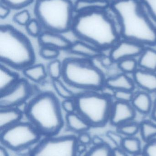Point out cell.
Returning a JSON list of instances; mask_svg holds the SVG:
<instances>
[{
	"label": "cell",
	"instance_id": "11",
	"mask_svg": "<svg viewBox=\"0 0 156 156\" xmlns=\"http://www.w3.org/2000/svg\"><path fill=\"white\" fill-rule=\"evenodd\" d=\"M146 47L136 42L121 39L111 49L109 56L114 63H117L125 58L139 57Z\"/></svg>",
	"mask_w": 156,
	"mask_h": 156
},
{
	"label": "cell",
	"instance_id": "25",
	"mask_svg": "<svg viewBox=\"0 0 156 156\" xmlns=\"http://www.w3.org/2000/svg\"><path fill=\"white\" fill-rule=\"evenodd\" d=\"M139 132L144 142H150L156 138V124L151 121H143L140 123Z\"/></svg>",
	"mask_w": 156,
	"mask_h": 156
},
{
	"label": "cell",
	"instance_id": "24",
	"mask_svg": "<svg viewBox=\"0 0 156 156\" xmlns=\"http://www.w3.org/2000/svg\"><path fill=\"white\" fill-rule=\"evenodd\" d=\"M121 147L128 154L132 155L143 151L141 141L135 136L124 137Z\"/></svg>",
	"mask_w": 156,
	"mask_h": 156
},
{
	"label": "cell",
	"instance_id": "9",
	"mask_svg": "<svg viewBox=\"0 0 156 156\" xmlns=\"http://www.w3.org/2000/svg\"><path fill=\"white\" fill-rule=\"evenodd\" d=\"M48 136L38 143L30 156H78L77 137L72 136Z\"/></svg>",
	"mask_w": 156,
	"mask_h": 156
},
{
	"label": "cell",
	"instance_id": "10",
	"mask_svg": "<svg viewBox=\"0 0 156 156\" xmlns=\"http://www.w3.org/2000/svg\"><path fill=\"white\" fill-rule=\"evenodd\" d=\"M33 87L24 79H19L11 88L0 94V108H17L30 98Z\"/></svg>",
	"mask_w": 156,
	"mask_h": 156
},
{
	"label": "cell",
	"instance_id": "44",
	"mask_svg": "<svg viewBox=\"0 0 156 156\" xmlns=\"http://www.w3.org/2000/svg\"><path fill=\"white\" fill-rule=\"evenodd\" d=\"M151 118L154 120L156 121V98L154 102L153 109L151 113Z\"/></svg>",
	"mask_w": 156,
	"mask_h": 156
},
{
	"label": "cell",
	"instance_id": "13",
	"mask_svg": "<svg viewBox=\"0 0 156 156\" xmlns=\"http://www.w3.org/2000/svg\"><path fill=\"white\" fill-rule=\"evenodd\" d=\"M41 46H49L60 50H68L72 42L59 33L46 31L38 37Z\"/></svg>",
	"mask_w": 156,
	"mask_h": 156
},
{
	"label": "cell",
	"instance_id": "28",
	"mask_svg": "<svg viewBox=\"0 0 156 156\" xmlns=\"http://www.w3.org/2000/svg\"><path fill=\"white\" fill-rule=\"evenodd\" d=\"M117 66L119 70L124 74H133L138 69V61L136 58H128L118 62Z\"/></svg>",
	"mask_w": 156,
	"mask_h": 156
},
{
	"label": "cell",
	"instance_id": "46",
	"mask_svg": "<svg viewBox=\"0 0 156 156\" xmlns=\"http://www.w3.org/2000/svg\"><path fill=\"white\" fill-rule=\"evenodd\" d=\"M0 156H8V154L6 149L2 146L0 148Z\"/></svg>",
	"mask_w": 156,
	"mask_h": 156
},
{
	"label": "cell",
	"instance_id": "5",
	"mask_svg": "<svg viewBox=\"0 0 156 156\" xmlns=\"http://www.w3.org/2000/svg\"><path fill=\"white\" fill-rule=\"evenodd\" d=\"M62 80L71 89L81 94L100 91L104 87L106 78L103 72L90 59L69 58L63 61Z\"/></svg>",
	"mask_w": 156,
	"mask_h": 156
},
{
	"label": "cell",
	"instance_id": "1",
	"mask_svg": "<svg viewBox=\"0 0 156 156\" xmlns=\"http://www.w3.org/2000/svg\"><path fill=\"white\" fill-rule=\"evenodd\" d=\"M110 8L117 18L122 39L145 47L156 45V27L140 0H116Z\"/></svg>",
	"mask_w": 156,
	"mask_h": 156
},
{
	"label": "cell",
	"instance_id": "18",
	"mask_svg": "<svg viewBox=\"0 0 156 156\" xmlns=\"http://www.w3.org/2000/svg\"><path fill=\"white\" fill-rule=\"evenodd\" d=\"M23 113L17 108H0L1 131L21 122Z\"/></svg>",
	"mask_w": 156,
	"mask_h": 156
},
{
	"label": "cell",
	"instance_id": "37",
	"mask_svg": "<svg viewBox=\"0 0 156 156\" xmlns=\"http://www.w3.org/2000/svg\"><path fill=\"white\" fill-rule=\"evenodd\" d=\"M61 108L67 114L77 112V104L75 98L65 99L61 103Z\"/></svg>",
	"mask_w": 156,
	"mask_h": 156
},
{
	"label": "cell",
	"instance_id": "30",
	"mask_svg": "<svg viewBox=\"0 0 156 156\" xmlns=\"http://www.w3.org/2000/svg\"><path fill=\"white\" fill-rule=\"evenodd\" d=\"M112 150L109 145L104 143L94 145L85 156H112Z\"/></svg>",
	"mask_w": 156,
	"mask_h": 156
},
{
	"label": "cell",
	"instance_id": "41",
	"mask_svg": "<svg viewBox=\"0 0 156 156\" xmlns=\"http://www.w3.org/2000/svg\"><path fill=\"white\" fill-rule=\"evenodd\" d=\"M101 64L105 68L110 67L114 63L113 62L110 56H102L99 58Z\"/></svg>",
	"mask_w": 156,
	"mask_h": 156
},
{
	"label": "cell",
	"instance_id": "27",
	"mask_svg": "<svg viewBox=\"0 0 156 156\" xmlns=\"http://www.w3.org/2000/svg\"><path fill=\"white\" fill-rule=\"evenodd\" d=\"M53 88L60 97L65 99L75 98V95L61 79L52 80Z\"/></svg>",
	"mask_w": 156,
	"mask_h": 156
},
{
	"label": "cell",
	"instance_id": "2",
	"mask_svg": "<svg viewBox=\"0 0 156 156\" xmlns=\"http://www.w3.org/2000/svg\"><path fill=\"white\" fill-rule=\"evenodd\" d=\"M71 30L79 40L103 51L111 49L122 39L118 22L104 9L79 13Z\"/></svg>",
	"mask_w": 156,
	"mask_h": 156
},
{
	"label": "cell",
	"instance_id": "38",
	"mask_svg": "<svg viewBox=\"0 0 156 156\" xmlns=\"http://www.w3.org/2000/svg\"><path fill=\"white\" fill-rule=\"evenodd\" d=\"M107 136L111 141L116 146V147H121L124 137L122 135L119 133L118 132L109 131L107 133Z\"/></svg>",
	"mask_w": 156,
	"mask_h": 156
},
{
	"label": "cell",
	"instance_id": "39",
	"mask_svg": "<svg viewBox=\"0 0 156 156\" xmlns=\"http://www.w3.org/2000/svg\"><path fill=\"white\" fill-rule=\"evenodd\" d=\"M143 151L146 156H156V138L147 143Z\"/></svg>",
	"mask_w": 156,
	"mask_h": 156
},
{
	"label": "cell",
	"instance_id": "35",
	"mask_svg": "<svg viewBox=\"0 0 156 156\" xmlns=\"http://www.w3.org/2000/svg\"><path fill=\"white\" fill-rule=\"evenodd\" d=\"M34 0H1L2 3L13 9L24 8L30 4Z\"/></svg>",
	"mask_w": 156,
	"mask_h": 156
},
{
	"label": "cell",
	"instance_id": "47",
	"mask_svg": "<svg viewBox=\"0 0 156 156\" xmlns=\"http://www.w3.org/2000/svg\"><path fill=\"white\" fill-rule=\"evenodd\" d=\"M132 156H146L144 152L143 151H141L140 153H137V154H136L133 155Z\"/></svg>",
	"mask_w": 156,
	"mask_h": 156
},
{
	"label": "cell",
	"instance_id": "29",
	"mask_svg": "<svg viewBox=\"0 0 156 156\" xmlns=\"http://www.w3.org/2000/svg\"><path fill=\"white\" fill-rule=\"evenodd\" d=\"M117 132L125 137L134 136L140 131V124L129 122L117 126Z\"/></svg>",
	"mask_w": 156,
	"mask_h": 156
},
{
	"label": "cell",
	"instance_id": "22",
	"mask_svg": "<svg viewBox=\"0 0 156 156\" xmlns=\"http://www.w3.org/2000/svg\"><path fill=\"white\" fill-rule=\"evenodd\" d=\"M108 6L109 3L105 0H77L74 9L79 13L95 9H106Z\"/></svg>",
	"mask_w": 156,
	"mask_h": 156
},
{
	"label": "cell",
	"instance_id": "14",
	"mask_svg": "<svg viewBox=\"0 0 156 156\" xmlns=\"http://www.w3.org/2000/svg\"><path fill=\"white\" fill-rule=\"evenodd\" d=\"M136 85L148 93H156V73L139 68L132 74Z\"/></svg>",
	"mask_w": 156,
	"mask_h": 156
},
{
	"label": "cell",
	"instance_id": "48",
	"mask_svg": "<svg viewBox=\"0 0 156 156\" xmlns=\"http://www.w3.org/2000/svg\"><path fill=\"white\" fill-rule=\"evenodd\" d=\"M106 2H108L109 3H111L113 2L114 1H116V0H105Z\"/></svg>",
	"mask_w": 156,
	"mask_h": 156
},
{
	"label": "cell",
	"instance_id": "17",
	"mask_svg": "<svg viewBox=\"0 0 156 156\" xmlns=\"http://www.w3.org/2000/svg\"><path fill=\"white\" fill-rule=\"evenodd\" d=\"M131 104L136 112L144 115L151 114L154 105L149 93L143 90L135 94Z\"/></svg>",
	"mask_w": 156,
	"mask_h": 156
},
{
	"label": "cell",
	"instance_id": "32",
	"mask_svg": "<svg viewBox=\"0 0 156 156\" xmlns=\"http://www.w3.org/2000/svg\"><path fill=\"white\" fill-rule=\"evenodd\" d=\"M58 49L49 46H41L39 50V55L44 59L53 60L57 59L60 55Z\"/></svg>",
	"mask_w": 156,
	"mask_h": 156
},
{
	"label": "cell",
	"instance_id": "43",
	"mask_svg": "<svg viewBox=\"0 0 156 156\" xmlns=\"http://www.w3.org/2000/svg\"><path fill=\"white\" fill-rule=\"evenodd\" d=\"M112 156H129L121 147H116L113 149Z\"/></svg>",
	"mask_w": 156,
	"mask_h": 156
},
{
	"label": "cell",
	"instance_id": "36",
	"mask_svg": "<svg viewBox=\"0 0 156 156\" xmlns=\"http://www.w3.org/2000/svg\"><path fill=\"white\" fill-rule=\"evenodd\" d=\"M149 15L156 22V0H140Z\"/></svg>",
	"mask_w": 156,
	"mask_h": 156
},
{
	"label": "cell",
	"instance_id": "26",
	"mask_svg": "<svg viewBox=\"0 0 156 156\" xmlns=\"http://www.w3.org/2000/svg\"><path fill=\"white\" fill-rule=\"evenodd\" d=\"M47 71L48 75L52 80L60 79L63 75V62L57 59L51 60L47 66Z\"/></svg>",
	"mask_w": 156,
	"mask_h": 156
},
{
	"label": "cell",
	"instance_id": "3",
	"mask_svg": "<svg viewBox=\"0 0 156 156\" xmlns=\"http://www.w3.org/2000/svg\"><path fill=\"white\" fill-rule=\"evenodd\" d=\"M24 113L29 122L47 136L57 134L64 124L61 106L52 93H41L35 96L27 104Z\"/></svg>",
	"mask_w": 156,
	"mask_h": 156
},
{
	"label": "cell",
	"instance_id": "40",
	"mask_svg": "<svg viewBox=\"0 0 156 156\" xmlns=\"http://www.w3.org/2000/svg\"><path fill=\"white\" fill-rule=\"evenodd\" d=\"M77 138L79 144L85 145L89 144L92 142V138L91 136L87 132H83V133H79L78 136Z\"/></svg>",
	"mask_w": 156,
	"mask_h": 156
},
{
	"label": "cell",
	"instance_id": "7",
	"mask_svg": "<svg viewBox=\"0 0 156 156\" xmlns=\"http://www.w3.org/2000/svg\"><path fill=\"white\" fill-rule=\"evenodd\" d=\"M77 112L91 127H102L110 121L113 102L100 91H88L75 97Z\"/></svg>",
	"mask_w": 156,
	"mask_h": 156
},
{
	"label": "cell",
	"instance_id": "6",
	"mask_svg": "<svg viewBox=\"0 0 156 156\" xmlns=\"http://www.w3.org/2000/svg\"><path fill=\"white\" fill-rule=\"evenodd\" d=\"M75 11L70 0H37L34 12L46 31L63 34L72 28Z\"/></svg>",
	"mask_w": 156,
	"mask_h": 156
},
{
	"label": "cell",
	"instance_id": "19",
	"mask_svg": "<svg viewBox=\"0 0 156 156\" xmlns=\"http://www.w3.org/2000/svg\"><path fill=\"white\" fill-rule=\"evenodd\" d=\"M66 121L68 129L78 134L87 132L91 127L89 123L77 112L67 114Z\"/></svg>",
	"mask_w": 156,
	"mask_h": 156
},
{
	"label": "cell",
	"instance_id": "31",
	"mask_svg": "<svg viewBox=\"0 0 156 156\" xmlns=\"http://www.w3.org/2000/svg\"><path fill=\"white\" fill-rule=\"evenodd\" d=\"M25 27L27 34L33 37H38L42 34V25L37 19H31Z\"/></svg>",
	"mask_w": 156,
	"mask_h": 156
},
{
	"label": "cell",
	"instance_id": "21",
	"mask_svg": "<svg viewBox=\"0 0 156 156\" xmlns=\"http://www.w3.org/2000/svg\"><path fill=\"white\" fill-rule=\"evenodd\" d=\"M25 77L36 83H40L45 80L48 76L47 68L41 64H32L23 69Z\"/></svg>",
	"mask_w": 156,
	"mask_h": 156
},
{
	"label": "cell",
	"instance_id": "42",
	"mask_svg": "<svg viewBox=\"0 0 156 156\" xmlns=\"http://www.w3.org/2000/svg\"><path fill=\"white\" fill-rule=\"evenodd\" d=\"M10 13V8L3 4L0 5V18L4 19L8 16Z\"/></svg>",
	"mask_w": 156,
	"mask_h": 156
},
{
	"label": "cell",
	"instance_id": "34",
	"mask_svg": "<svg viewBox=\"0 0 156 156\" xmlns=\"http://www.w3.org/2000/svg\"><path fill=\"white\" fill-rule=\"evenodd\" d=\"M13 20L17 24L26 26L31 20V15L28 10H22L14 15Z\"/></svg>",
	"mask_w": 156,
	"mask_h": 156
},
{
	"label": "cell",
	"instance_id": "4",
	"mask_svg": "<svg viewBox=\"0 0 156 156\" xmlns=\"http://www.w3.org/2000/svg\"><path fill=\"white\" fill-rule=\"evenodd\" d=\"M0 60L3 65L22 70L35 61L30 41L11 26H1L0 28Z\"/></svg>",
	"mask_w": 156,
	"mask_h": 156
},
{
	"label": "cell",
	"instance_id": "16",
	"mask_svg": "<svg viewBox=\"0 0 156 156\" xmlns=\"http://www.w3.org/2000/svg\"><path fill=\"white\" fill-rule=\"evenodd\" d=\"M104 85L114 91L124 90L133 91L136 87L133 79L123 73L106 78Z\"/></svg>",
	"mask_w": 156,
	"mask_h": 156
},
{
	"label": "cell",
	"instance_id": "45",
	"mask_svg": "<svg viewBox=\"0 0 156 156\" xmlns=\"http://www.w3.org/2000/svg\"><path fill=\"white\" fill-rule=\"evenodd\" d=\"M92 142L94 144V145H98L104 143V142L101 138L98 137L92 138Z\"/></svg>",
	"mask_w": 156,
	"mask_h": 156
},
{
	"label": "cell",
	"instance_id": "33",
	"mask_svg": "<svg viewBox=\"0 0 156 156\" xmlns=\"http://www.w3.org/2000/svg\"><path fill=\"white\" fill-rule=\"evenodd\" d=\"M134 94L133 91H132L119 90L114 91L113 97L114 98L115 101L131 103Z\"/></svg>",
	"mask_w": 156,
	"mask_h": 156
},
{
	"label": "cell",
	"instance_id": "15",
	"mask_svg": "<svg viewBox=\"0 0 156 156\" xmlns=\"http://www.w3.org/2000/svg\"><path fill=\"white\" fill-rule=\"evenodd\" d=\"M68 51L71 54L80 56L82 58L90 60L99 58L103 55L102 50L80 40L72 43Z\"/></svg>",
	"mask_w": 156,
	"mask_h": 156
},
{
	"label": "cell",
	"instance_id": "8",
	"mask_svg": "<svg viewBox=\"0 0 156 156\" xmlns=\"http://www.w3.org/2000/svg\"><path fill=\"white\" fill-rule=\"evenodd\" d=\"M41 136L29 122L21 121L1 131V143L13 151H21L39 143Z\"/></svg>",
	"mask_w": 156,
	"mask_h": 156
},
{
	"label": "cell",
	"instance_id": "23",
	"mask_svg": "<svg viewBox=\"0 0 156 156\" xmlns=\"http://www.w3.org/2000/svg\"><path fill=\"white\" fill-rule=\"evenodd\" d=\"M18 75L1 64L0 69V94L11 88L18 80Z\"/></svg>",
	"mask_w": 156,
	"mask_h": 156
},
{
	"label": "cell",
	"instance_id": "20",
	"mask_svg": "<svg viewBox=\"0 0 156 156\" xmlns=\"http://www.w3.org/2000/svg\"><path fill=\"white\" fill-rule=\"evenodd\" d=\"M137 61L139 68L156 73V50L146 47Z\"/></svg>",
	"mask_w": 156,
	"mask_h": 156
},
{
	"label": "cell",
	"instance_id": "12",
	"mask_svg": "<svg viewBox=\"0 0 156 156\" xmlns=\"http://www.w3.org/2000/svg\"><path fill=\"white\" fill-rule=\"evenodd\" d=\"M136 116V111L131 103L115 101L113 104L110 122L117 126L132 122Z\"/></svg>",
	"mask_w": 156,
	"mask_h": 156
}]
</instances>
